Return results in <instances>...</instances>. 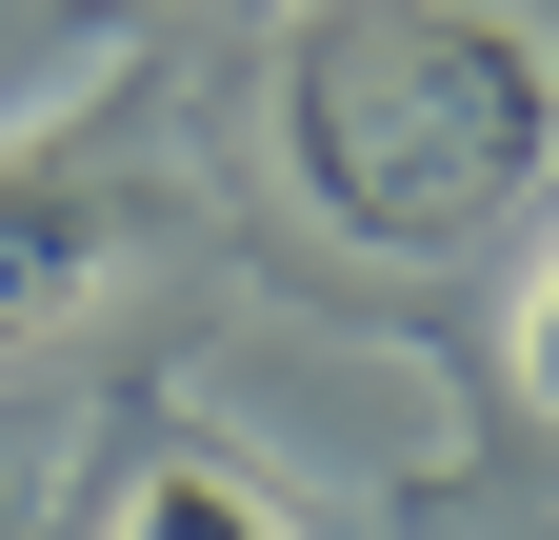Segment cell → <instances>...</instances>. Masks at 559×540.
Segmentation results:
<instances>
[{"instance_id":"cell-1","label":"cell","mask_w":559,"mask_h":540,"mask_svg":"<svg viewBox=\"0 0 559 540\" xmlns=\"http://www.w3.org/2000/svg\"><path fill=\"white\" fill-rule=\"evenodd\" d=\"M280 161L380 260L539 221V161H559L539 21H500V0H300V40H280Z\"/></svg>"},{"instance_id":"cell-2","label":"cell","mask_w":559,"mask_h":540,"mask_svg":"<svg viewBox=\"0 0 559 540\" xmlns=\"http://www.w3.org/2000/svg\"><path fill=\"white\" fill-rule=\"evenodd\" d=\"M100 180L81 161H21V180H0V341H21V320H60V301H81L100 281Z\"/></svg>"},{"instance_id":"cell-3","label":"cell","mask_w":559,"mask_h":540,"mask_svg":"<svg viewBox=\"0 0 559 540\" xmlns=\"http://www.w3.org/2000/svg\"><path fill=\"white\" fill-rule=\"evenodd\" d=\"M120 540H300L240 460H140V501H120Z\"/></svg>"}]
</instances>
